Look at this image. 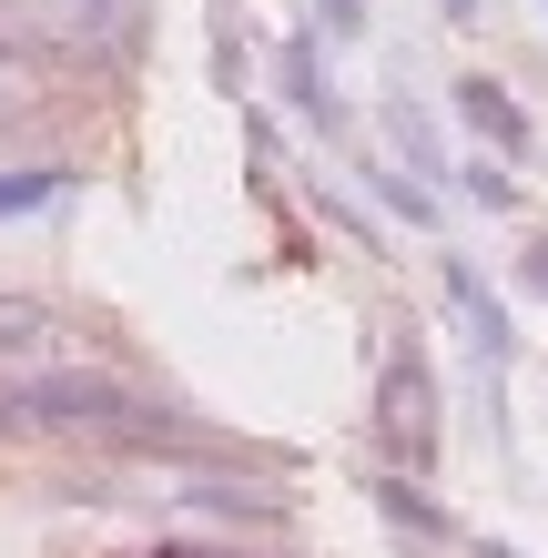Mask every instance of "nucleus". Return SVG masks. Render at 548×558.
Instances as JSON below:
<instances>
[{
  "instance_id": "f03ea898",
  "label": "nucleus",
  "mask_w": 548,
  "mask_h": 558,
  "mask_svg": "<svg viewBox=\"0 0 548 558\" xmlns=\"http://www.w3.org/2000/svg\"><path fill=\"white\" fill-rule=\"evenodd\" d=\"M376 426H386V447H397L406 468L437 457V376H427V355H416V336H397V355H386V376H376Z\"/></svg>"
},
{
  "instance_id": "1a4fd4ad",
  "label": "nucleus",
  "mask_w": 548,
  "mask_h": 558,
  "mask_svg": "<svg viewBox=\"0 0 548 558\" xmlns=\"http://www.w3.org/2000/svg\"><path fill=\"white\" fill-rule=\"evenodd\" d=\"M31 102H41V61L0 41V112H31Z\"/></svg>"
},
{
  "instance_id": "9b49d317",
  "label": "nucleus",
  "mask_w": 548,
  "mask_h": 558,
  "mask_svg": "<svg viewBox=\"0 0 548 558\" xmlns=\"http://www.w3.org/2000/svg\"><path fill=\"white\" fill-rule=\"evenodd\" d=\"M467 193H477L488 214H498V204H519V183H508V162H477V173H467Z\"/></svg>"
},
{
  "instance_id": "2eb2a0df",
  "label": "nucleus",
  "mask_w": 548,
  "mask_h": 558,
  "mask_svg": "<svg viewBox=\"0 0 548 558\" xmlns=\"http://www.w3.org/2000/svg\"><path fill=\"white\" fill-rule=\"evenodd\" d=\"M447 21H477V0H447Z\"/></svg>"
},
{
  "instance_id": "7ed1b4c3",
  "label": "nucleus",
  "mask_w": 548,
  "mask_h": 558,
  "mask_svg": "<svg viewBox=\"0 0 548 558\" xmlns=\"http://www.w3.org/2000/svg\"><path fill=\"white\" fill-rule=\"evenodd\" d=\"M183 498L223 529H275L284 518V487H265V477H183Z\"/></svg>"
},
{
  "instance_id": "f8f14e48",
  "label": "nucleus",
  "mask_w": 548,
  "mask_h": 558,
  "mask_svg": "<svg viewBox=\"0 0 548 558\" xmlns=\"http://www.w3.org/2000/svg\"><path fill=\"white\" fill-rule=\"evenodd\" d=\"M315 21H326L336 41H356V31H366V21H356V0H315Z\"/></svg>"
},
{
  "instance_id": "0eeeda50",
  "label": "nucleus",
  "mask_w": 548,
  "mask_h": 558,
  "mask_svg": "<svg viewBox=\"0 0 548 558\" xmlns=\"http://www.w3.org/2000/svg\"><path fill=\"white\" fill-rule=\"evenodd\" d=\"M284 102H295L315 133H336V122H345V112H336V92L315 82V41H284Z\"/></svg>"
},
{
  "instance_id": "ddd939ff",
  "label": "nucleus",
  "mask_w": 548,
  "mask_h": 558,
  "mask_svg": "<svg viewBox=\"0 0 548 558\" xmlns=\"http://www.w3.org/2000/svg\"><path fill=\"white\" fill-rule=\"evenodd\" d=\"M519 275H528V294H548V234H538V244L519 254Z\"/></svg>"
},
{
  "instance_id": "9d476101",
  "label": "nucleus",
  "mask_w": 548,
  "mask_h": 558,
  "mask_svg": "<svg viewBox=\"0 0 548 558\" xmlns=\"http://www.w3.org/2000/svg\"><path fill=\"white\" fill-rule=\"evenodd\" d=\"M51 336V305H31V294H0V345H41Z\"/></svg>"
},
{
  "instance_id": "39448f33",
  "label": "nucleus",
  "mask_w": 548,
  "mask_h": 558,
  "mask_svg": "<svg viewBox=\"0 0 548 558\" xmlns=\"http://www.w3.org/2000/svg\"><path fill=\"white\" fill-rule=\"evenodd\" d=\"M458 112H467V133H488L498 153H528V112L508 102L498 82H458Z\"/></svg>"
},
{
  "instance_id": "20e7f679",
  "label": "nucleus",
  "mask_w": 548,
  "mask_h": 558,
  "mask_svg": "<svg viewBox=\"0 0 548 558\" xmlns=\"http://www.w3.org/2000/svg\"><path fill=\"white\" fill-rule=\"evenodd\" d=\"M447 294H458V315H467V345H477V376H508V315H498V294L477 284L467 265H447Z\"/></svg>"
},
{
  "instance_id": "6e6552de",
  "label": "nucleus",
  "mask_w": 548,
  "mask_h": 558,
  "mask_svg": "<svg viewBox=\"0 0 548 558\" xmlns=\"http://www.w3.org/2000/svg\"><path fill=\"white\" fill-rule=\"evenodd\" d=\"M61 183H72V173H51V162H31V173H0V214H41Z\"/></svg>"
},
{
  "instance_id": "f257e3e1",
  "label": "nucleus",
  "mask_w": 548,
  "mask_h": 558,
  "mask_svg": "<svg viewBox=\"0 0 548 558\" xmlns=\"http://www.w3.org/2000/svg\"><path fill=\"white\" fill-rule=\"evenodd\" d=\"M0 426H11V437H153V426H163L173 437V416L153 397H133L122 376H102V366L0 376Z\"/></svg>"
},
{
  "instance_id": "423d86ee",
  "label": "nucleus",
  "mask_w": 548,
  "mask_h": 558,
  "mask_svg": "<svg viewBox=\"0 0 548 558\" xmlns=\"http://www.w3.org/2000/svg\"><path fill=\"white\" fill-rule=\"evenodd\" d=\"M376 508L397 518L406 538H427V548H447V538H458V529H447V508H437V498H427L416 477H376Z\"/></svg>"
},
{
  "instance_id": "4468645a",
  "label": "nucleus",
  "mask_w": 548,
  "mask_h": 558,
  "mask_svg": "<svg viewBox=\"0 0 548 558\" xmlns=\"http://www.w3.org/2000/svg\"><path fill=\"white\" fill-rule=\"evenodd\" d=\"M153 558H234V548H153Z\"/></svg>"
}]
</instances>
